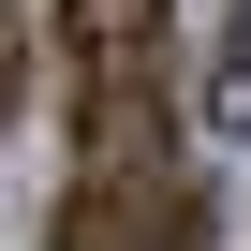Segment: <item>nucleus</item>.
Returning a JSON list of instances; mask_svg holds the SVG:
<instances>
[{"mask_svg":"<svg viewBox=\"0 0 251 251\" xmlns=\"http://www.w3.org/2000/svg\"><path fill=\"white\" fill-rule=\"evenodd\" d=\"M59 74H74V148L89 163H163L177 148V0H59Z\"/></svg>","mask_w":251,"mask_h":251,"instance_id":"nucleus-1","label":"nucleus"},{"mask_svg":"<svg viewBox=\"0 0 251 251\" xmlns=\"http://www.w3.org/2000/svg\"><path fill=\"white\" fill-rule=\"evenodd\" d=\"M207 236H222V207L177 163H89L45 207V251H207Z\"/></svg>","mask_w":251,"mask_h":251,"instance_id":"nucleus-2","label":"nucleus"},{"mask_svg":"<svg viewBox=\"0 0 251 251\" xmlns=\"http://www.w3.org/2000/svg\"><path fill=\"white\" fill-rule=\"evenodd\" d=\"M207 118H222V133H251V0L222 15V59H207Z\"/></svg>","mask_w":251,"mask_h":251,"instance_id":"nucleus-3","label":"nucleus"},{"mask_svg":"<svg viewBox=\"0 0 251 251\" xmlns=\"http://www.w3.org/2000/svg\"><path fill=\"white\" fill-rule=\"evenodd\" d=\"M15 89H30V15H0V118H15Z\"/></svg>","mask_w":251,"mask_h":251,"instance_id":"nucleus-4","label":"nucleus"}]
</instances>
